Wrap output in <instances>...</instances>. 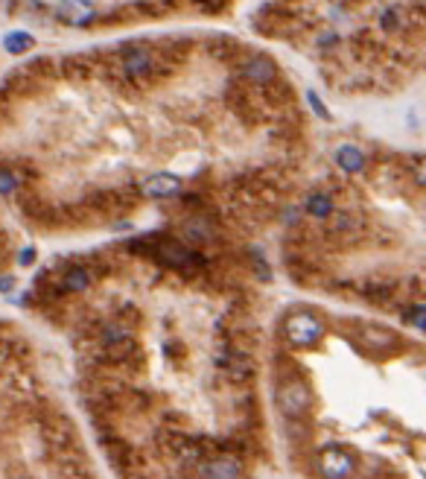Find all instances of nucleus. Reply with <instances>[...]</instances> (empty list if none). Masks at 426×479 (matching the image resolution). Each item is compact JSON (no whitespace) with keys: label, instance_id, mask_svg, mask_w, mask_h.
<instances>
[{"label":"nucleus","instance_id":"1","mask_svg":"<svg viewBox=\"0 0 426 479\" xmlns=\"http://www.w3.org/2000/svg\"><path fill=\"white\" fill-rule=\"evenodd\" d=\"M318 155L301 85L254 33L169 26L0 70V205L30 239L260 249Z\"/></svg>","mask_w":426,"mask_h":479},{"label":"nucleus","instance_id":"2","mask_svg":"<svg viewBox=\"0 0 426 479\" xmlns=\"http://www.w3.org/2000/svg\"><path fill=\"white\" fill-rule=\"evenodd\" d=\"M260 249L135 234L65 246L21 292L117 476L283 473L269 403L278 299Z\"/></svg>","mask_w":426,"mask_h":479},{"label":"nucleus","instance_id":"3","mask_svg":"<svg viewBox=\"0 0 426 479\" xmlns=\"http://www.w3.org/2000/svg\"><path fill=\"white\" fill-rule=\"evenodd\" d=\"M269 403L283 473L426 476V336L324 299L275 307Z\"/></svg>","mask_w":426,"mask_h":479},{"label":"nucleus","instance_id":"4","mask_svg":"<svg viewBox=\"0 0 426 479\" xmlns=\"http://www.w3.org/2000/svg\"><path fill=\"white\" fill-rule=\"evenodd\" d=\"M275 255L298 292L426 336V149L380 140L321 149Z\"/></svg>","mask_w":426,"mask_h":479},{"label":"nucleus","instance_id":"5","mask_svg":"<svg viewBox=\"0 0 426 479\" xmlns=\"http://www.w3.org/2000/svg\"><path fill=\"white\" fill-rule=\"evenodd\" d=\"M251 30L342 100H391L426 79V0H263Z\"/></svg>","mask_w":426,"mask_h":479},{"label":"nucleus","instance_id":"6","mask_svg":"<svg viewBox=\"0 0 426 479\" xmlns=\"http://www.w3.org/2000/svg\"><path fill=\"white\" fill-rule=\"evenodd\" d=\"M56 345L0 316V476H103Z\"/></svg>","mask_w":426,"mask_h":479},{"label":"nucleus","instance_id":"7","mask_svg":"<svg viewBox=\"0 0 426 479\" xmlns=\"http://www.w3.org/2000/svg\"><path fill=\"white\" fill-rule=\"evenodd\" d=\"M243 0H0V21L53 41L120 38L169 26L225 24Z\"/></svg>","mask_w":426,"mask_h":479},{"label":"nucleus","instance_id":"8","mask_svg":"<svg viewBox=\"0 0 426 479\" xmlns=\"http://www.w3.org/2000/svg\"><path fill=\"white\" fill-rule=\"evenodd\" d=\"M26 237L21 225L9 217V210L0 205V299L18 287V275L24 269V246Z\"/></svg>","mask_w":426,"mask_h":479},{"label":"nucleus","instance_id":"9","mask_svg":"<svg viewBox=\"0 0 426 479\" xmlns=\"http://www.w3.org/2000/svg\"><path fill=\"white\" fill-rule=\"evenodd\" d=\"M0 70H3V56H0Z\"/></svg>","mask_w":426,"mask_h":479}]
</instances>
